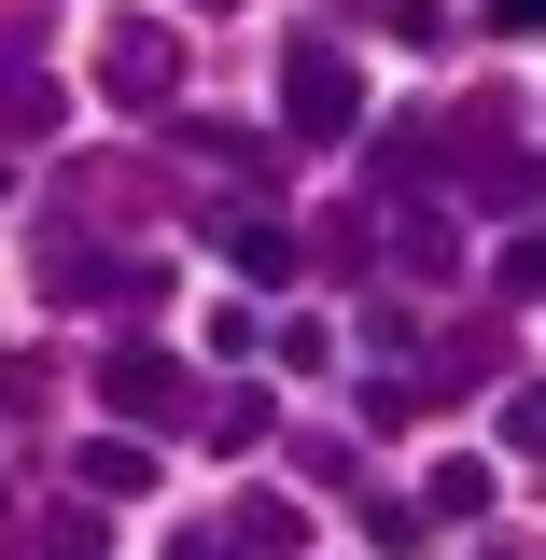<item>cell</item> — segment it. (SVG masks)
Segmentation results:
<instances>
[{
  "mask_svg": "<svg viewBox=\"0 0 546 560\" xmlns=\"http://www.w3.org/2000/svg\"><path fill=\"white\" fill-rule=\"evenodd\" d=\"M280 127H294V140H350V127H364V70H350L323 28L280 57Z\"/></svg>",
  "mask_w": 546,
  "mask_h": 560,
  "instance_id": "1",
  "label": "cell"
},
{
  "mask_svg": "<svg viewBox=\"0 0 546 560\" xmlns=\"http://www.w3.org/2000/svg\"><path fill=\"white\" fill-rule=\"evenodd\" d=\"M98 98H113V113H169V98H183V43H169L154 14H113V28H98Z\"/></svg>",
  "mask_w": 546,
  "mask_h": 560,
  "instance_id": "2",
  "label": "cell"
},
{
  "mask_svg": "<svg viewBox=\"0 0 546 560\" xmlns=\"http://www.w3.org/2000/svg\"><path fill=\"white\" fill-rule=\"evenodd\" d=\"M98 407L127 420V434H169V420L197 407V378H183L169 350H98Z\"/></svg>",
  "mask_w": 546,
  "mask_h": 560,
  "instance_id": "3",
  "label": "cell"
},
{
  "mask_svg": "<svg viewBox=\"0 0 546 560\" xmlns=\"http://www.w3.org/2000/svg\"><path fill=\"white\" fill-rule=\"evenodd\" d=\"M70 490H84V504H140V490H154V434H127V420L84 434V448H70Z\"/></svg>",
  "mask_w": 546,
  "mask_h": 560,
  "instance_id": "4",
  "label": "cell"
},
{
  "mask_svg": "<svg viewBox=\"0 0 546 560\" xmlns=\"http://www.w3.org/2000/svg\"><path fill=\"white\" fill-rule=\"evenodd\" d=\"M183 420H197V434H210V448H224V463H253V448H267V434H280V407H267V393H253V378H224V393H210V407H183Z\"/></svg>",
  "mask_w": 546,
  "mask_h": 560,
  "instance_id": "5",
  "label": "cell"
},
{
  "mask_svg": "<svg viewBox=\"0 0 546 560\" xmlns=\"http://www.w3.org/2000/svg\"><path fill=\"white\" fill-rule=\"evenodd\" d=\"M224 547H239V560H294V547H309V518H294L280 490H253V504L224 518Z\"/></svg>",
  "mask_w": 546,
  "mask_h": 560,
  "instance_id": "6",
  "label": "cell"
},
{
  "mask_svg": "<svg viewBox=\"0 0 546 560\" xmlns=\"http://www.w3.org/2000/svg\"><path fill=\"white\" fill-rule=\"evenodd\" d=\"M224 267L239 280H294V238H280L267 210H224Z\"/></svg>",
  "mask_w": 546,
  "mask_h": 560,
  "instance_id": "7",
  "label": "cell"
},
{
  "mask_svg": "<svg viewBox=\"0 0 546 560\" xmlns=\"http://www.w3.org/2000/svg\"><path fill=\"white\" fill-rule=\"evenodd\" d=\"M420 518H434V533L490 518V463H434V477H420Z\"/></svg>",
  "mask_w": 546,
  "mask_h": 560,
  "instance_id": "8",
  "label": "cell"
},
{
  "mask_svg": "<svg viewBox=\"0 0 546 560\" xmlns=\"http://www.w3.org/2000/svg\"><path fill=\"white\" fill-rule=\"evenodd\" d=\"M393 253H407V267H434V280L463 267V238H449V210H407V224H393Z\"/></svg>",
  "mask_w": 546,
  "mask_h": 560,
  "instance_id": "9",
  "label": "cell"
},
{
  "mask_svg": "<svg viewBox=\"0 0 546 560\" xmlns=\"http://www.w3.org/2000/svg\"><path fill=\"white\" fill-rule=\"evenodd\" d=\"M490 294L533 308V294H546V238H504V253H490Z\"/></svg>",
  "mask_w": 546,
  "mask_h": 560,
  "instance_id": "10",
  "label": "cell"
},
{
  "mask_svg": "<svg viewBox=\"0 0 546 560\" xmlns=\"http://www.w3.org/2000/svg\"><path fill=\"white\" fill-rule=\"evenodd\" d=\"M490 434H504V448H519V463H533V448H546V378H519V393H504V407H490Z\"/></svg>",
  "mask_w": 546,
  "mask_h": 560,
  "instance_id": "11",
  "label": "cell"
},
{
  "mask_svg": "<svg viewBox=\"0 0 546 560\" xmlns=\"http://www.w3.org/2000/svg\"><path fill=\"white\" fill-rule=\"evenodd\" d=\"M0 113H14V140H43V127H57V113H70V98H57V84H43V70H14V84H0Z\"/></svg>",
  "mask_w": 546,
  "mask_h": 560,
  "instance_id": "12",
  "label": "cell"
},
{
  "mask_svg": "<svg viewBox=\"0 0 546 560\" xmlns=\"http://www.w3.org/2000/svg\"><path fill=\"white\" fill-rule=\"evenodd\" d=\"M350 407H364V434H407V420H420V393H407V378H364Z\"/></svg>",
  "mask_w": 546,
  "mask_h": 560,
  "instance_id": "13",
  "label": "cell"
},
{
  "mask_svg": "<svg viewBox=\"0 0 546 560\" xmlns=\"http://www.w3.org/2000/svg\"><path fill=\"white\" fill-rule=\"evenodd\" d=\"M169 560H239V547H210V533H197V547H169Z\"/></svg>",
  "mask_w": 546,
  "mask_h": 560,
  "instance_id": "14",
  "label": "cell"
},
{
  "mask_svg": "<svg viewBox=\"0 0 546 560\" xmlns=\"http://www.w3.org/2000/svg\"><path fill=\"white\" fill-rule=\"evenodd\" d=\"M183 14H239V0H183Z\"/></svg>",
  "mask_w": 546,
  "mask_h": 560,
  "instance_id": "15",
  "label": "cell"
},
{
  "mask_svg": "<svg viewBox=\"0 0 546 560\" xmlns=\"http://www.w3.org/2000/svg\"><path fill=\"white\" fill-rule=\"evenodd\" d=\"M0 197H14V183H0Z\"/></svg>",
  "mask_w": 546,
  "mask_h": 560,
  "instance_id": "16",
  "label": "cell"
}]
</instances>
